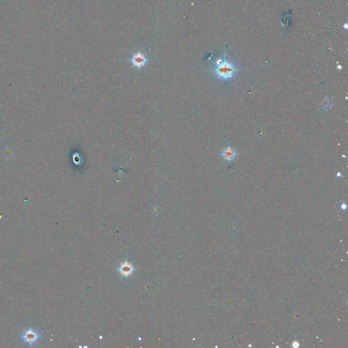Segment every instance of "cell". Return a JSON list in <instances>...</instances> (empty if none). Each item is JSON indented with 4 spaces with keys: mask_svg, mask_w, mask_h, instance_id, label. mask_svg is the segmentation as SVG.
<instances>
[{
    "mask_svg": "<svg viewBox=\"0 0 348 348\" xmlns=\"http://www.w3.org/2000/svg\"><path fill=\"white\" fill-rule=\"evenodd\" d=\"M41 334L40 333H37L36 331L33 329L31 325H30L29 329L27 330L23 334L21 335V339L23 341H24L25 343H27L29 345H33L37 341H39L41 339Z\"/></svg>",
    "mask_w": 348,
    "mask_h": 348,
    "instance_id": "2",
    "label": "cell"
},
{
    "mask_svg": "<svg viewBox=\"0 0 348 348\" xmlns=\"http://www.w3.org/2000/svg\"><path fill=\"white\" fill-rule=\"evenodd\" d=\"M235 150L233 148L228 147L224 150L223 154H222V156H223L224 160L230 161L235 157Z\"/></svg>",
    "mask_w": 348,
    "mask_h": 348,
    "instance_id": "4",
    "label": "cell"
},
{
    "mask_svg": "<svg viewBox=\"0 0 348 348\" xmlns=\"http://www.w3.org/2000/svg\"><path fill=\"white\" fill-rule=\"evenodd\" d=\"M126 266H123L122 267V269H121V272H122V273L124 274V275H129V273H131V270H132V268L131 266H128L127 265V263H126Z\"/></svg>",
    "mask_w": 348,
    "mask_h": 348,
    "instance_id": "6",
    "label": "cell"
},
{
    "mask_svg": "<svg viewBox=\"0 0 348 348\" xmlns=\"http://www.w3.org/2000/svg\"><path fill=\"white\" fill-rule=\"evenodd\" d=\"M337 176H339V178H340L341 176V174L340 173H338V174H337Z\"/></svg>",
    "mask_w": 348,
    "mask_h": 348,
    "instance_id": "7",
    "label": "cell"
},
{
    "mask_svg": "<svg viewBox=\"0 0 348 348\" xmlns=\"http://www.w3.org/2000/svg\"><path fill=\"white\" fill-rule=\"evenodd\" d=\"M148 62V59L146 58L144 54L141 53L140 52H138L136 54H134L131 59V63L132 64V65L138 68L144 67V65L147 64Z\"/></svg>",
    "mask_w": 348,
    "mask_h": 348,
    "instance_id": "3",
    "label": "cell"
},
{
    "mask_svg": "<svg viewBox=\"0 0 348 348\" xmlns=\"http://www.w3.org/2000/svg\"><path fill=\"white\" fill-rule=\"evenodd\" d=\"M238 71L239 69L233 64L224 59L220 65L216 66L213 72L215 73L218 78L223 80H229L232 78Z\"/></svg>",
    "mask_w": 348,
    "mask_h": 348,
    "instance_id": "1",
    "label": "cell"
},
{
    "mask_svg": "<svg viewBox=\"0 0 348 348\" xmlns=\"http://www.w3.org/2000/svg\"><path fill=\"white\" fill-rule=\"evenodd\" d=\"M332 102H331V101L330 99H329L328 98H326L324 100H323V102H322V107L323 108L324 110H329V109H330L331 107H332Z\"/></svg>",
    "mask_w": 348,
    "mask_h": 348,
    "instance_id": "5",
    "label": "cell"
}]
</instances>
